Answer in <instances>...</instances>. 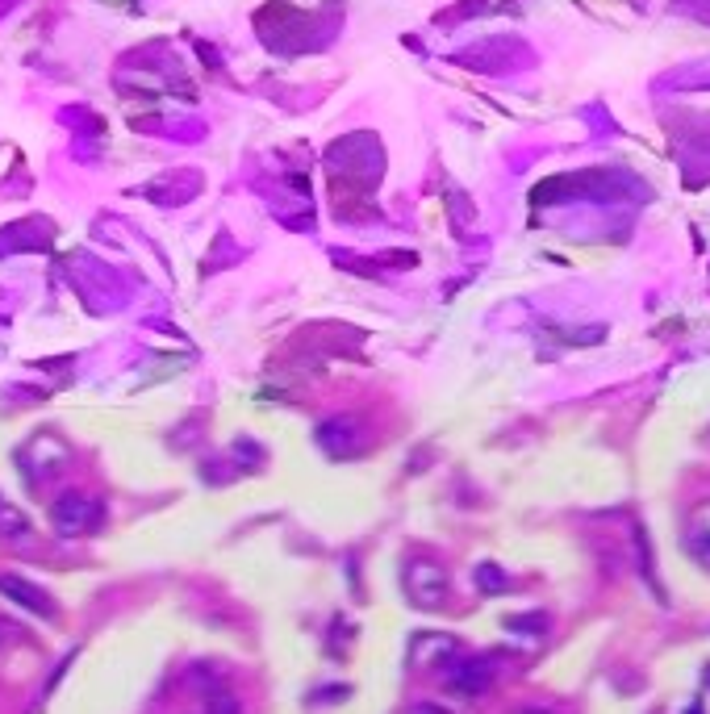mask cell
<instances>
[{
  "label": "cell",
  "instance_id": "cell-1",
  "mask_svg": "<svg viewBox=\"0 0 710 714\" xmlns=\"http://www.w3.org/2000/svg\"><path fill=\"white\" fill-rule=\"evenodd\" d=\"M101 522H105V502H97V497H88V493H63L51 506V527L63 539L92 535Z\"/></svg>",
  "mask_w": 710,
  "mask_h": 714
},
{
  "label": "cell",
  "instance_id": "cell-2",
  "mask_svg": "<svg viewBox=\"0 0 710 714\" xmlns=\"http://www.w3.org/2000/svg\"><path fill=\"white\" fill-rule=\"evenodd\" d=\"M406 598L414 602V606H422V610H435V606H443L447 602V573L435 564V560H422V556H414L410 564H406Z\"/></svg>",
  "mask_w": 710,
  "mask_h": 714
},
{
  "label": "cell",
  "instance_id": "cell-3",
  "mask_svg": "<svg viewBox=\"0 0 710 714\" xmlns=\"http://www.w3.org/2000/svg\"><path fill=\"white\" fill-rule=\"evenodd\" d=\"M447 689H452L456 698H485L493 689V664L485 656H468L460 660L452 673H447Z\"/></svg>",
  "mask_w": 710,
  "mask_h": 714
},
{
  "label": "cell",
  "instance_id": "cell-4",
  "mask_svg": "<svg viewBox=\"0 0 710 714\" xmlns=\"http://www.w3.org/2000/svg\"><path fill=\"white\" fill-rule=\"evenodd\" d=\"M318 443L330 451V456H360L364 431L355 418H330V422L318 426Z\"/></svg>",
  "mask_w": 710,
  "mask_h": 714
},
{
  "label": "cell",
  "instance_id": "cell-5",
  "mask_svg": "<svg viewBox=\"0 0 710 714\" xmlns=\"http://www.w3.org/2000/svg\"><path fill=\"white\" fill-rule=\"evenodd\" d=\"M0 593H5L9 602H17L21 610H30V614H42V618H55V602L46 598V593L38 585H30L26 577H17V573H0Z\"/></svg>",
  "mask_w": 710,
  "mask_h": 714
},
{
  "label": "cell",
  "instance_id": "cell-6",
  "mask_svg": "<svg viewBox=\"0 0 710 714\" xmlns=\"http://www.w3.org/2000/svg\"><path fill=\"white\" fill-rule=\"evenodd\" d=\"M631 535H635V556H639V573H644L648 589L656 593L660 602H669V598H665V589H660V577H656V568H652V543H648V531H644V527H639V522H635V527H631Z\"/></svg>",
  "mask_w": 710,
  "mask_h": 714
},
{
  "label": "cell",
  "instance_id": "cell-7",
  "mask_svg": "<svg viewBox=\"0 0 710 714\" xmlns=\"http://www.w3.org/2000/svg\"><path fill=\"white\" fill-rule=\"evenodd\" d=\"M201 714H243V702L234 698L226 685H209L205 702H201Z\"/></svg>",
  "mask_w": 710,
  "mask_h": 714
},
{
  "label": "cell",
  "instance_id": "cell-8",
  "mask_svg": "<svg viewBox=\"0 0 710 714\" xmlns=\"http://www.w3.org/2000/svg\"><path fill=\"white\" fill-rule=\"evenodd\" d=\"M685 552L710 573V522H694V531H685Z\"/></svg>",
  "mask_w": 710,
  "mask_h": 714
},
{
  "label": "cell",
  "instance_id": "cell-9",
  "mask_svg": "<svg viewBox=\"0 0 710 714\" xmlns=\"http://www.w3.org/2000/svg\"><path fill=\"white\" fill-rule=\"evenodd\" d=\"M472 577H477V589H481V593H489V598H497V593H506V573H502L497 564H477V573H472Z\"/></svg>",
  "mask_w": 710,
  "mask_h": 714
},
{
  "label": "cell",
  "instance_id": "cell-10",
  "mask_svg": "<svg viewBox=\"0 0 710 714\" xmlns=\"http://www.w3.org/2000/svg\"><path fill=\"white\" fill-rule=\"evenodd\" d=\"M0 535L5 539H30V522L21 518L13 506H0Z\"/></svg>",
  "mask_w": 710,
  "mask_h": 714
},
{
  "label": "cell",
  "instance_id": "cell-11",
  "mask_svg": "<svg viewBox=\"0 0 710 714\" xmlns=\"http://www.w3.org/2000/svg\"><path fill=\"white\" fill-rule=\"evenodd\" d=\"M506 627H510V631H531V635H539V631H548V618H543V614H518V618H510Z\"/></svg>",
  "mask_w": 710,
  "mask_h": 714
},
{
  "label": "cell",
  "instance_id": "cell-12",
  "mask_svg": "<svg viewBox=\"0 0 710 714\" xmlns=\"http://www.w3.org/2000/svg\"><path fill=\"white\" fill-rule=\"evenodd\" d=\"M410 714H452V710H443V706H435V702H418Z\"/></svg>",
  "mask_w": 710,
  "mask_h": 714
},
{
  "label": "cell",
  "instance_id": "cell-13",
  "mask_svg": "<svg viewBox=\"0 0 710 714\" xmlns=\"http://www.w3.org/2000/svg\"><path fill=\"white\" fill-rule=\"evenodd\" d=\"M5 639H9V627H5V618H0V644H5Z\"/></svg>",
  "mask_w": 710,
  "mask_h": 714
},
{
  "label": "cell",
  "instance_id": "cell-14",
  "mask_svg": "<svg viewBox=\"0 0 710 714\" xmlns=\"http://www.w3.org/2000/svg\"><path fill=\"white\" fill-rule=\"evenodd\" d=\"M706 681H710V669H706Z\"/></svg>",
  "mask_w": 710,
  "mask_h": 714
}]
</instances>
